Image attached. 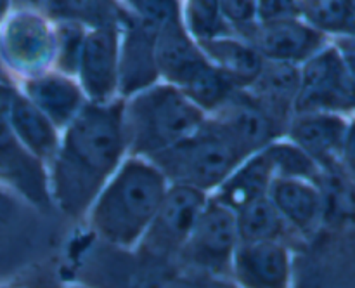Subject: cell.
Wrapping results in <instances>:
<instances>
[{
  "mask_svg": "<svg viewBox=\"0 0 355 288\" xmlns=\"http://www.w3.org/2000/svg\"><path fill=\"white\" fill-rule=\"evenodd\" d=\"M123 149V103H92L80 110L55 151L54 196L64 214L75 217L90 207Z\"/></svg>",
  "mask_w": 355,
  "mask_h": 288,
  "instance_id": "1",
  "label": "cell"
},
{
  "mask_svg": "<svg viewBox=\"0 0 355 288\" xmlns=\"http://www.w3.org/2000/svg\"><path fill=\"white\" fill-rule=\"evenodd\" d=\"M92 210V224L106 242L132 246L151 224L166 193V176L142 160H128L104 189Z\"/></svg>",
  "mask_w": 355,
  "mask_h": 288,
  "instance_id": "2",
  "label": "cell"
},
{
  "mask_svg": "<svg viewBox=\"0 0 355 288\" xmlns=\"http://www.w3.org/2000/svg\"><path fill=\"white\" fill-rule=\"evenodd\" d=\"M203 121V110L175 85H149L123 106L125 144L153 156L189 137Z\"/></svg>",
  "mask_w": 355,
  "mask_h": 288,
  "instance_id": "3",
  "label": "cell"
},
{
  "mask_svg": "<svg viewBox=\"0 0 355 288\" xmlns=\"http://www.w3.org/2000/svg\"><path fill=\"white\" fill-rule=\"evenodd\" d=\"M155 56L159 75L182 90L201 110L220 108L232 97L236 83L208 61L180 21L166 24L156 33Z\"/></svg>",
  "mask_w": 355,
  "mask_h": 288,
  "instance_id": "4",
  "label": "cell"
},
{
  "mask_svg": "<svg viewBox=\"0 0 355 288\" xmlns=\"http://www.w3.org/2000/svg\"><path fill=\"white\" fill-rule=\"evenodd\" d=\"M151 158L177 184L205 191L224 183L245 155L217 121H203L189 137Z\"/></svg>",
  "mask_w": 355,
  "mask_h": 288,
  "instance_id": "5",
  "label": "cell"
},
{
  "mask_svg": "<svg viewBox=\"0 0 355 288\" xmlns=\"http://www.w3.org/2000/svg\"><path fill=\"white\" fill-rule=\"evenodd\" d=\"M295 111H354L352 87L345 56L338 45H324L300 69Z\"/></svg>",
  "mask_w": 355,
  "mask_h": 288,
  "instance_id": "6",
  "label": "cell"
},
{
  "mask_svg": "<svg viewBox=\"0 0 355 288\" xmlns=\"http://www.w3.org/2000/svg\"><path fill=\"white\" fill-rule=\"evenodd\" d=\"M205 205L207 198L198 187L175 184L166 189L151 224L142 235V250L148 255L166 257L182 248Z\"/></svg>",
  "mask_w": 355,
  "mask_h": 288,
  "instance_id": "7",
  "label": "cell"
},
{
  "mask_svg": "<svg viewBox=\"0 0 355 288\" xmlns=\"http://www.w3.org/2000/svg\"><path fill=\"white\" fill-rule=\"evenodd\" d=\"M238 239L234 210L217 200L205 205L182 250L193 264L220 273L231 264Z\"/></svg>",
  "mask_w": 355,
  "mask_h": 288,
  "instance_id": "8",
  "label": "cell"
},
{
  "mask_svg": "<svg viewBox=\"0 0 355 288\" xmlns=\"http://www.w3.org/2000/svg\"><path fill=\"white\" fill-rule=\"evenodd\" d=\"M58 51V37L51 24L35 12H19L7 23L2 52L10 66L23 73H40Z\"/></svg>",
  "mask_w": 355,
  "mask_h": 288,
  "instance_id": "9",
  "label": "cell"
},
{
  "mask_svg": "<svg viewBox=\"0 0 355 288\" xmlns=\"http://www.w3.org/2000/svg\"><path fill=\"white\" fill-rule=\"evenodd\" d=\"M252 45L272 61L305 62L328 45V35L298 17L266 21L250 31Z\"/></svg>",
  "mask_w": 355,
  "mask_h": 288,
  "instance_id": "10",
  "label": "cell"
},
{
  "mask_svg": "<svg viewBox=\"0 0 355 288\" xmlns=\"http://www.w3.org/2000/svg\"><path fill=\"white\" fill-rule=\"evenodd\" d=\"M120 37L116 26L94 28L83 37L78 68L82 87L96 103H106L118 89Z\"/></svg>",
  "mask_w": 355,
  "mask_h": 288,
  "instance_id": "11",
  "label": "cell"
},
{
  "mask_svg": "<svg viewBox=\"0 0 355 288\" xmlns=\"http://www.w3.org/2000/svg\"><path fill=\"white\" fill-rule=\"evenodd\" d=\"M349 120L338 111H304L290 127L291 141L311 155L319 165L342 162Z\"/></svg>",
  "mask_w": 355,
  "mask_h": 288,
  "instance_id": "12",
  "label": "cell"
},
{
  "mask_svg": "<svg viewBox=\"0 0 355 288\" xmlns=\"http://www.w3.org/2000/svg\"><path fill=\"white\" fill-rule=\"evenodd\" d=\"M12 90L0 87V167L12 183L35 203H47V187L40 165L17 144L9 121V99Z\"/></svg>",
  "mask_w": 355,
  "mask_h": 288,
  "instance_id": "13",
  "label": "cell"
},
{
  "mask_svg": "<svg viewBox=\"0 0 355 288\" xmlns=\"http://www.w3.org/2000/svg\"><path fill=\"white\" fill-rule=\"evenodd\" d=\"M220 108H224V111L214 121H217L227 132L243 155H252L272 142L277 121L255 99L231 97Z\"/></svg>",
  "mask_w": 355,
  "mask_h": 288,
  "instance_id": "14",
  "label": "cell"
},
{
  "mask_svg": "<svg viewBox=\"0 0 355 288\" xmlns=\"http://www.w3.org/2000/svg\"><path fill=\"white\" fill-rule=\"evenodd\" d=\"M153 31L146 30L137 19L127 26L120 58H118V87L125 94H135L153 85L159 75L155 56Z\"/></svg>",
  "mask_w": 355,
  "mask_h": 288,
  "instance_id": "15",
  "label": "cell"
},
{
  "mask_svg": "<svg viewBox=\"0 0 355 288\" xmlns=\"http://www.w3.org/2000/svg\"><path fill=\"white\" fill-rule=\"evenodd\" d=\"M238 278L248 287H283L290 276V259L276 239L243 242L234 252Z\"/></svg>",
  "mask_w": 355,
  "mask_h": 288,
  "instance_id": "16",
  "label": "cell"
},
{
  "mask_svg": "<svg viewBox=\"0 0 355 288\" xmlns=\"http://www.w3.org/2000/svg\"><path fill=\"white\" fill-rule=\"evenodd\" d=\"M269 198L283 219L302 232L314 231L322 215V194L307 179L276 177L270 180Z\"/></svg>",
  "mask_w": 355,
  "mask_h": 288,
  "instance_id": "17",
  "label": "cell"
},
{
  "mask_svg": "<svg viewBox=\"0 0 355 288\" xmlns=\"http://www.w3.org/2000/svg\"><path fill=\"white\" fill-rule=\"evenodd\" d=\"M255 101L276 121L286 120L291 106H295L298 87H300V69L293 62L272 61L263 62L262 71L253 80Z\"/></svg>",
  "mask_w": 355,
  "mask_h": 288,
  "instance_id": "18",
  "label": "cell"
},
{
  "mask_svg": "<svg viewBox=\"0 0 355 288\" xmlns=\"http://www.w3.org/2000/svg\"><path fill=\"white\" fill-rule=\"evenodd\" d=\"M9 121L16 137L37 158L49 160L58 151V135L51 118L35 103L16 92H10Z\"/></svg>",
  "mask_w": 355,
  "mask_h": 288,
  "instance_id": "19",
  "label": "cell"
},
{
  "mask_svg": "<svg viewBox=\"0 0 355 288\" xmlns=\"http://www.w3.org/2000/svg\"><path fill=\"white\" fill-rule=\"evenodd\" d=\"M28 99L55 125H68L83 108L82 90L62 75H42L28 82Z\"/></svg>",
  "mask_w": 355,
  "mask_h": 288,
  "instance_id": "20",
  "label": "cell"
},
{
  "mask_svg": "<svg viewBox=\"0 0 355 288\" xmlns=\"http://www.w3.org/2000/svg\"><path fill=\"white\" fill-rule=\"evenodd\" d=\"M201 51L236 85H252L263 66V56L253 45L224 37L201 38Z\"/></svg>",
  "mask_w": 355,
  "mask_h": 288,
  "instance_id": "21",
  "label": "cell"
},
{
  "mask_svg": "<svg viewBox=\"0 0 355 288\" xmlns=\"http://www.w3.org/2000/svg\"><path fill=\"white\" fill-rule=\"evenodd\" d=\"M58 19L69 23L101 26H130L135 17H130L114 0H31Z\"/></svg>",
  "mask_w": 355,
  "mask_h": 288,
  "instance_id": "22",
  "label": "cell"
},
{
  "mask_svg": "<svg viewBox=\"0 0 355 288\" xmlns=\"http://www.w3.org/2000/svg\"><path fill=\"white\" fill-rule=\"evenodd\" d=\"M274 177L272 165L267 158L266 151L250 158L239 170H232L227 179L222 183V191L218 201L238 210L248 201L259 196H266L269 191L270 180Z\"/></svg>",
  "mask_w": 355,
  "mask_h": 288,
  "instance_id": "23",
  "label": "cell"
},
{
  "mask_svg": "<svg viewBox=\"0 0 355 288\" xmlns=\"http://www.w3.org/2000/svg\"><path fill=\"white\" fill-rule=\"evenodd\" d=\"M236 214L238 235L241 242L276 239L283 232L284 219L269 196H259L239 207Z\"/></svg>",
  "mask_w": 355,
  "mask_h": 288,
  "instance_id": "24",
  "label": "cell"
},
{
  "mask_svg": "<svg viewBox=\"0 0 355 288\" xmlns=\"http://www.w3.org/2000/svg\"><path fill=\"white\" fill-rule=\"evenodd\" d=\"M302 14L322 33L355 38V12L349 0H304Z\"/></svg>",
  "mask_w": 355,
  "mask_h": 288,
  "instance_id": "25",
  "label": "cell"
},
{
  "mask_svg": "<svg viewBox=\"0 0 355 288\" xmlns=\"http://www.w3.org/2000/svg\"><path fill=\"white\" fill-rule=\"evenodd\" d=\"M270 160L274 172L281 177H298V179L312 180L319 176L321 165L304 151L300 146L293 144H267L263 149Z\"/></svg>",
  "mask_w": 355,
  "mask_h": 288,
  "instance_id": "26",
  "label": "cell"
},
{
  "mask_svg": "<svg viewBox=\"0 0 355 288\" xmlns=\"http://www.w3.org/2000/svg\"><path fill=\"white\" fill-rule=\"evenodd\" d=\"M187 24L194 37H222L227 31L220 0H187Z\"/></svg>",
  "mask_w": 355,
  "mask_h": 288,
  "instance_id": "27",
  "label": "cell"
},
{
  "mask_svg": "<svg viewBox=\"0 0 355 288\" xmlns=\"http://www.w3.org/2000/svg\"><path fill=\"white\" fill-rule=\"evenodd\" d=\"M135 10V19L146 30L158 33L166 24L180 21L179 0H128Z\"/></svg>",
  "mask_w": 355,
  "mask_h": 288,
  "instance_id": "28",
  "label": "cell"
},
{
  "mask_svg": "<svg viewBox=\"0 0 355 288\" xmlns=\"http://www.w3.org/2000/svg\"><path fill=\"white\" fill-rule=\"evenodd\" d=\"M83 31L78 23H69L66 21V26L58 35V51H59V65L68 71H76L78 68L80 49L83 42Z\"/></svg>",
  "mask_w": 355,
  "mask_h": 288,
  "instance_id": "29",
  "label": "cell"
},
{
  "mask_svg": "<svg viewBox=\"0 0 355 288\" xmlns=\"http://www.w3.org/2000/svg\"><path fill=\"white\" fill-rule=\"evenodd\" d=\"M300 14L302 2L298 0H257V17L260 23L298 17Z\"/></svg>",
  "mask_w": 355,
  "mask_h": 288,
  "instance_id": "30",
  "label": "cell"
},
{
  "mask_svg": "<svg viewBox=\"0 0 355 288\" xmlns=\"http://www.w3.org/2000/svg\"><path fill=\"white\" fill-rule=\"evenodd\" d=\"M220 9L225 19L246 26L257 17V0H220Z\"/></svg>",
  "mask_w": 355,
  "mask_h": 288,
  "instance_id": "31",
  "label": "cell"
},
{
  "mask_svg": "<svg viewBox=\"0 0 355 288\" xmlns=\"http://www.w3.org/2000/svg\"><path fill=\"white\" fill-rule=\"evenodd\" d=\"M342 162L347 167V170L355 177V117L352 120H349V127H347L342 149Z\"/></svg>",
  "mask_w": 355,
  "mask_h": 288,
  "instance_id": "32",
  "label": "cell"
},
{
  "mask_svg": "<svg viewBox=\"0 0 355 288\" xmlns=\"http://www.w3.org/2000/svg\"><path fill=\"white\" fill-rule=\"evenodd\" d=\"M7 7H9V0H0V19H2V16L6 14Z\"/></svg>",
  "mask_w": 355,
  "mask_h": 288,
  "instance_id": "33",
  "label": "cell"
}]
</instances>
